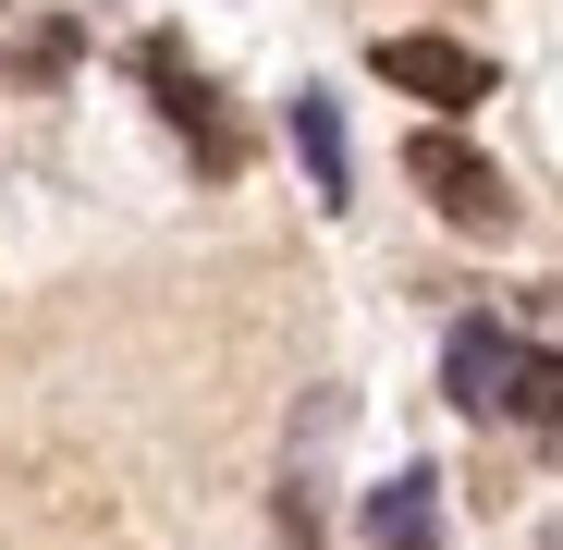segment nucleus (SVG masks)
I'll use <instances>...</instances> for the list:
<instances>
[{
	"instance_id": "obj_2",
	"label": "nucleus",
	"mask_w": 563,
	"mask_h": 550,
	"mask_svg": "<svg viewBox=\"0 0 563 550\" xmlns=\"http://www.w3.org/2000/svg\"><path fill=\"white\" fill-rule=\"evenodd\" d=\"M135 74H147V99L172 111V135H184V159H197V171H245V135H233V111H221V86L184 61L172 37H147V49H135Z\"/></svg>"
},
{
	"instance_id": "obj_3",
	"label": "nucleus",
	"mask_w": 563,
	"mask_h": 550,
	"mask_svg": "<svg viewBox=\"0 0 563 550\" xmlns=\"http://www.w3.org/2000/svg\"><path fill=\"white\" fill-rule=\"evenodd\" d=\"M367 61H380V86H405L429 111H478L490 99V49H465V37H380Z\"/></svg>"
},
{
	"instance_id": "obj_7",
	"label": "nucleus",
	"mask_w": 563,
	"mask_h": 550,
	"mask_svg": "<svg viewBox=\"0 0 563 550\" xmlns=\"http://www.w3.org/2000/svg\"><path fill=\"white\" fill-rule=\"evenodd\" d=\"M503 416H527V428H563V355H539L527 343V367H515V404Z\"/></svg>"
},
{
	"instance_id": "obj_1",
	"label": "nucleus",
	"mask_w": 563,
	"mask_h": 550,
	"mask_svg": "<svg viewBox=\"0 0 563 550\" xmlns=\"http://www.w3.org/2000/svg\"><path fill=\"white\" fill-rule=\"evenodd\" d=\"M405 171H417V197H429L453 233H478V245H503V233H515V183H503L478 147H465V135H441V123H429V135L405 147Z\"/></svg>"
},
{
	"instance_id": "obj_9",
	"label": "nucleus",
	"mask_w": 563,
	"mask_h": 550,
	"mask_svg": "<svg viewBox=\"0 0 563 550\" xmlns=\"http://www.w3.org/2000/svg\"><path fill=\"white\" fill-rule=\"evenodd\" d=\"M539 550H563V526H551V538H539Z\"/></svg>"
},
{
	"instance_id": "obj_6",
	"label": "nucleus",
	"mask_w": 563,
	"mask_h": 550,
	"mask_svg": "<svg viewBox=\"0 0 563 550\" xmlns=\"http://www.w3.org/2000/svg\"><path fill=\"white\" fill-rule=\"evenodd\" d=\"M282 123H295V159H307V183H319V197L343 209V197H355V147H343V111H331L319 86H307V99L282 111Z\"/></svg>"
},
{
	"instance_id": "obj_5",
	"label": "nucleus",
	"mask_w": 563,
	"mask_h": 550,
	"mask_svg": "<svg viewBox=\"0 0 563 550\" xmlns=\"http://www.w3.org/2000/svg\"><path fill=\"white\" fill-rule=\"evenodd\" d=\"M367 550H441V478L429 465H405V478L367 490Z\"/></svg>"
},
{
	"instance_id": "obj_4",
	"label": "nucleus",
	"mask_w": 563,
	"mask_h": 550,
	"mask_svg": "<svg viewBox=\"0 0 563 550\" xmlns=\"http://www.w3.org/2000/svg\"><path fill=\"white\" fill-rule=\"evenodd\" d=\"M515 367H527V343H515L503 318H453V343H441V392H453L465 416H503V404H515Z\"/></svg>"
},
{
	"instance_id": "obj_8",
	"label": "nucleus",
	"mask_w": 563,
	"mask_h": 550,
	"mask_svg": "<svg viewBox=\"0 0 563 550\" xmlns=\"http://www.w3.org/2000/svg\"><path fill=\"white\" fill-rule=\"evenodd\" d=\"M13 61H25V74H62V61H74V25H37V37L13 49Z\"/></svg>"
}]
</instances>
